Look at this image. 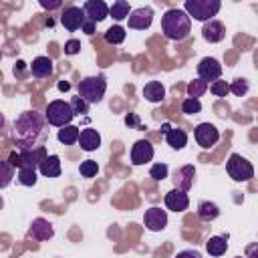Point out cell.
Masks as SVG:
<instances>
[{
  "mask_svg": "<svg viewBox=\"0 0 258 258\" xmlns=\"http://www.w3.org/2000/svg\"><path fill=\"white\" fill-rule=\"evenodd\" d=\"M206 91H208V83L202 79H194L187 83V97L189 99H200Z\"/></svg>",
  "mask_w": 258,
  "mask_h": 258,
  "instance_id": "f1b7e54d",
  "label": "cell"
},
{
  "mask_svg": "<svg viewBox=\"0 0 258 258\" xmlns=\"http://www.w3.org/2000/svg\"><path fill=\"white\" fill-rule=\"evenodd\" d=\"M79 50H81V40L71 38V40L64 42V52L67 54H79Z\"/></svg>",
  "mask_w": 258,
  "mask_h": 258,
  "instance_id": "74e56055",
  "label": "cell"
},
{
  "mask_svg": "<svg viewBox=\"0 0 258 258\" xmlns=\"http://www.w3.org/2000/svg\"><path fill=\"white\" fill-rule=\"evenodd\" d=\"M165 141H167V145L171 149H177L179 151V149H183L187 145V133L183 129H179V127H171L165 133Z\"/></svg>",
  "mask_w": 258,
  "mask_h": 258,
  "instance_id": "603a6c76",
  "label": "cell"
},
{
  "mask_svg": "<svg viewBox=\"0 0 258 258\" xmlns=\"http://www.w3.org/2000/svg\"><path fill=\"white\" fill-rule=\"evenodd\" d=\"M198 75H200V79L202 81H206V83H214V81H220V77H222V64L216 60V58H212V56H206V58H202L200 60V64H198Z\"/></svg>",
  "mask_w": 258,
  "mask_h": 258,
  "instance_id": "30bf717a",
  "label": "cell"
},
{
  "mask_svg": "<svg viewBox=\"0 0 258 258\" xmlns=\"http://www.w3.org/2000/svg\"><path fill=\"white\" fill-rule=\"evenodd\" d=\"M129 12H131V6H129L127 0H117V2H113V4L109 6V14H111L115 20H123V18H127Z\"/></svg>",
  "mask_w": 258,
  "mask_h": 258,
  "instance_id": "4316f807",
  "label": "cell"
},
{
  "mask_svg": "<svg viewBox=\"0 0 258 258\" xmlns=\"http://www.w3.org/2000/svg\"><path fill=\"white\" fill-rule=\"evenodd\" d=\"M153 145L147 141V139H139L133 143L131 147V163L133 165H143V163H149L153 159Z\"/></svg>",
  "mask_w": 258,
  "mask_h": 258,
  "instance_id": "7c38bea8",
  "label": "cell"
},
{
  "mask_svg": "<svg viewBox=\"0 0 258 258\" xmlns=\"http://www.w3.org/2000/svg\"><path fill=\"white\" fill-rule=\"evenodd\" d=\"M125 36H127V32H125V28L119 26V24L109 26V28L105 30V40H107L109 44H121V42L125 40Z\"/></svg>",
  "mask_w": 258,
  "mask_h": 258,
  "instance_id": "83f0119b",
  "label": "cell"
},
{
  "mask_svg": "<svg viewBox=\"0 0 258 258\" xmlns=\"http://www.w3.org/2000/svg\"><path fill=\"white\" fill-rule=\"evenodd\" d=\"M236 258H242V256H236Z\"/></svg>",
  "mask_w": 258,
  "mask_h": 258,
  "instance_id": "f907efd6",
  "label": "cell"
},
{
  "mask_svg": "<svg viewBox=\"0 0 258 258\" xmlns=\"http://www.w3.org/2000/svg\"><path fill=\"white\" fill-rule=\"evenodd\" d=\"M12 139L20 151L40 147L46 139V119L38 111H24L12 123Z\"/></svg>",
  "mask_w": 258,
  "mask_h": 258,
  "instance_id": "6da1fadb",
  "label": "cell"
},
{
  "mask_svg": "<svg viewBox=\"0 0 258 258\" xmlns=\"http://www.w3.org/2000/svg\"><path fill=\"white\" fill-rule=\"evenodd\" d=\"M153 22V10L149 6H141V8H135L129 12L127 16V24L129 28H135V30H147Z\"/></svg>",
  "mask_w": 258,
  "mask_h": 258,
  "instance_id": "9c48e42d",
  "label": "cell"
},
{
  "mask_svg": "<svg viewBox=\"0 0 258 258\" xmlns=\"http://www.w3.org/2000/svg\"><path fill=\"white\" fill-rule=\"evenodd\" d=\"M38 171H40L44 177H58V175H60V157H58V155H46V157L40 161Z\"/></svg>",
  "mask_w": 258,
  "mask_h": 258,
  "instance_id": "44dd1931",
  "label": "cell"
},
{
  "mask_svg": "<svg viewBox=\"0 0 258 258\" xmlns=\"http://www.w3.org/2000/svg\"><path fill=\"white\" fill-rule=\"evenodd\" d=\"M73 117H75V115H73L71 105H69L67 101H60V99L50 101V103H48V107H46V113H44L46 123H50V125H54V127L71 125Z\"/></svg>",
  "mask_w": 258,
  "mask_h": 258,
  "instance_id": "5b68a950",
  "label": "cell"
},
{
  "mask_svg": "<svg viewBox=\"0 0 258 258\" xmlns=\"http://www.w3.org/2000/svg\"><path fill=\"white\" fill-rule=\"evenodd\" d=\"M226 171L234 181H250L254 177V167L252 163L242 157L240 153H232L226 161Z\"/></svg>",
  "mask_w": 258,
  "mask_h": 258,
  "instance_id": "8992f818",
  "label": "cell"
},
{
  "mask_svg": "<svg viewBox=\"0 0 258 258\" xmlns=\"http://www.w3.org/2000/svg\"><path fill=\"white\" fill-rule=\"evenodd\" d=\"M194 177H196V169H194V165H183V167L175 169V173H173L175 189H181V191L187 194V189L194 185Z\"/></svg>",
  "mask_w": 258,
  "mask_h": 258,
  "instance_id": "2e32d148",
  "label": "cell"
},
{
  "mask_svg": "<svg viewBox=\"0 0 258 258\" xmlns=\"http://www.w3.org/2000/svg\"><path fill=\"white\" fill-rule=\"evenodd\" d=\"M175 258H202V254L198 250H181L175 254Z\"/></svg>",
  "mask_w": 258,
  "mask_h": 258,
  "instance_id": "f35d334b",
  "label": "cell"
},
{
  "mask_svg": "<svg viewBox=\"0 0 258 258\" xmlns=\"http://www.w3.org/2000/svg\"><path fill=\"white\" fill-rule=\"evenodd\" d=\"M125 123H127V125H137L139 119H137L135 115H127V117H125Z\"/></svg>",
  "mask_w": 258,
  "mask_h": 258,
  "instance_id": "f6af8a7d",
  "label": "cell"
},
{
  "mask_svg": "<svg viewBox=\"0 0 258 258\" xmlns=\"http://www.w3.org/2000/svg\"><path fill=\"white\" fill-rule=\"evenodd\" d=\"M206 250L210 256H222L228 250V238L226 236H212L206 242Z\"/></svg>",
  "mask_w": 258,
  "mask_h": 258,
  "instance_id": "cb8c5ba5",
  "label": "cell"
},
{
  "mask_svg": "<svg viewBox=\"0 0 258 258\" xmlns=\"http://www.w3.org/2000/svg\"><path fill=\"white\" fill-rule=\"evenodd\" d=\"M77 89H79V97H81L87 105H95V103H101V101H103L105 91H107V81H105L103 75L85 77V79L79 81Z\"/></svg>",
  "mask_w": 258,
  "mask_h": 258,
  "instance_id": "3957f363",
  "label": "cell"
},
{
  "mask_svg": "<svg viewBox=\"0 0 258 258\" xmlns=\"http://www.w3.org/2000/svg\"><path fill=\"white\" fill-rule=\"evenodd\" d=\"M198 216H200V220H204V222H212V220H216V218L220 216V208H218L214 202H200V206H198Z\"/></svg>",
  "mask_w": 258,
  "mask_h": 258,
  "instance_id": "d4e9b609",
  "label": "cell"
},
{
  "mask_svg": "<svg viewBox=\"0 0 258 258\" xmlns=\"http://www.w3.org/2000/svg\"><path fill=\"white\" fill-rule=\"evenodd\" d=\"M143 97L145 101L149 103H161L165 99V87L159 83V81H149L145 87H143Z\"/></svg>",
  "mask_w": 258,
  "mask_h": 258,
  "instance_id": "7402d4cb",
  "label": "cell"
},
{
  "mask_svg": "<svg viewBox=\"0 0 258 258\" xmlns=\"http://www.w3.org/2000/svg\"><path fill=\"white\" fill-rule=\"evenodd\" d=\"M28 236L34 238V240H38V242H44V240H50V238L54 236V228H52V224H50L48 220L36 218V220H32V224H30Z\"/></svg>",
  "mask_w": 258,
  "mask_h": 258,
  "instance_id": "5bb4252c",
  "label": "cell"
},
{
  "mask_svg": "<svg viewBox=\"0 0 258 258\" xmlns=\"http://www.w3.org/2000/svg\"><path fill=\"white\" fill-rule=\"evenodd\" d=\"M161 32L169 40H183L191 32V18L181 8H169L161 16Z\"/></svg>",
  "mask_w": 258,
  "mask_h": 258,
  "instance_id": "7a4b0ae2",
  "label": "cell"
},
{
  "mask_svg": "<svg viewBox=\"0 0 258 258\" xmlns=\"http://www.w3.org/2000/svg\"><path fill=\"white\" fill-rule=\"evenodd\" d=\"M14 179V167L8 161H0V189L8 187Z\"/></svg>",
  "mask_w": 258,
  "mask_h": 258,
  "instance_id": "4dcf8cb0",
  "label": "cell"
},
{
  "mask_svg": "<svg viewBox=\"0 0 258 258\" xmlns=\"http://www.w3.org/2000/svg\"><path fill=\"white\" fill-rule=\"evenodd\" d=\"M2 129H4V115L0 113V131H2Z\"/></svg>",
  "mask_w": 258,
  "mask_h": 258,
  "instance_id": "c3c4849f",
  "label": "cell"
},
{
  "mask_svg": "<svg viewBox=\"0 0 258 258\" xmlns=\"http://www.w3.org/2000/svg\"><path fill=\"white\" fill-rule=\"evenodd\" d=\"M83 22H85V14H83V10H81L79 6H67V8H64V12H62V16H60V24H62L69 32L79 30V28L83 26Z\"/></svg>",
  "mask_w": 258,
  "mask_h": 258,
  "instance_id": "4fadbf2b",
  "label": "cell"
},
{
  "mask_svg": "<svg viewBox=\"0 0 258 258\" xmlns=\"http://www.w3.org/2000/svg\"><path fill=\"white\" fill-rule=\"evenodd\" d=\"M256 250H258V244H250L248 246V258H258Z\"/></svg>",
  "mask_w": 258,
  "mask_h": 258,
  "instance_id": "ee69618b",
  "label": "cell"
},
{
  "mask_svg": "<svg viewBox=\"0 0 258 258\" xmlns=\"http://www.w3.org/2000/svg\"><path fill=\"white\" fill-rule=\"evenodd\" d=\"M81 28H83V32H85V34H93V32H95V24H93V22H89V20H85Z\"/></svg>",
  "mask_w": 258,
  "mask_h": 258,
  "instance_id": "7bdbcfd3",
  "label": "cell"
},
{
  "mask_svg": "<svg viewBox=\"0 0 258 258\" xmlns=\"http://www.w3.org/2000/svg\"><path fill=\"white\" fill-rule=\"evenodd\" d=\"M167 173H169V167H167L165 163H153V165H151V169H149V175H151L155 181L165 179V177H167Z\"/></svg>",
  "mask_w": 258,
  "mask_h": 258,
  "instance_id": "836d02e7",
  "label": "cell"
},
{
  "mask_svg": "<svg viewBox=\"0 0 258 258\" xmlns=\"http://www.w3.org/2000/svg\"><path fill=\"white\" fill-rule=\"evenodd\" d=\"M8 163H10L12 167H22V161H20V153H18V151H12V153L8 155Z\"/></svg>",
  "mask_w": 258,
  "mask_h": 258,
  "instance_id": "ab89813d",
  "label": "cell"
},
{
  "mask_svg": "<svg viewBox=\"0 0 258 258\" xmlns=\"http://www.w3.org/2000/svg\"><path fill=\"white\" fill-rule=\"evenodd\" d=\"M24 69H26V62H24V60H18L16 67H14V75H16V77H22V75H24Z\"/></svg>",
  "mask_w": 258,
  "mask_h": 258,
  "instance_id": "b9f144b4",
  "label": "cell"
},
{
  "mask_svg": "<svg viewBox=\"0 0 258 258\" xmlns=\"http://www.w3.org/2000/svg\"><path fill=\"white\" fill-rule=\"evenodd\" d=\"M56 137H58V141H60L62 145H73V143L79 141V127H75V125H64V127L58 129Z\"/></svg>",
  "mask_w": 258,
  "mask_h": 258,
  "instance_id": "484cf974",
  "label": "cell"
},
{
  "mask_svg": "<svg viewBox=\"0 0 258 258\" xmlns=\"http://www.w3.org/2000/svg\"><path fill=\"white\" fill-rule=\"evenodd\" d=\"M52 71H54V64H52V60L48 56H36L32 60V64H30V73L36 79H46V77L52 75Z\"/></svg>",
  "mask_w": 258,
  "mask_h": 258,
  "instance_id": "ffe728a7",
  "label": "cell"
},
{
  "mask_svg": "<svg viewBox=\"0 0 258 258\" xmlns=\"http://www.w3.org/2000/svg\"><path fill=\"white\" fill-rule=\"evenodd\" d=\"M83 14H85V20L97 24V22H103L107 16H109V6L103 2V0H87L83 4Z\"/></svg>",
  "mask_w": 258,
  "mask_h": 258,
  "instance_id": "ba28073f",
  "label": "cell"
},
{
  "mask_svg": "<svg viewBox=\"0 0 258 258\" xmlns=\"http://www.w3.org/2000/svg\"><path fill=\"white\" fill-rule=\"evenodd\" d=\"M77 143H79L81 149H85V151H95V149H99V145H101V135H99L97 129L85 127V129L79 131V141H77Z\"/></svg>",
  "mask_w": 258,
  "mask_h": 258,
  "instance_id": "e0dca14e",
  "label": "cell"
},
{
  "mask_svg": "<svg viewBox=\"0 0 258 258\" xmlns=\"http://www.w3.org/2000/svg\"><path fill=\"white\" fill-rule=\"evenodd\" d=\"M71 105V109H73V115H85V113H89V105L81 99V97H73V101L69 103Z\"/></svg>",
  "mask_w": 258,
  "mask_h": 258,
  "instance_id": "8d00e7d4",
  "label": "cell"
},
{
  "mask_svg": "<svg viewBox=\"0 0 258 258\" xmlns=\"http://www.w3.org/2000/svg\"><path fill=\"white\" fill-rule=\"evenodd\" d=\"M2 206H4V200H2V196H0V210H2Z\"/></svg>",
  "mask_w": 258,
  "mask_h": 258,
  "instance_id": "681fc988",
  "label": "cell"
},
{
  "mask_svg": "<svg viewBox=\"0 0 258 258\" xmlns=\"http://www.w3.org/2000/svg\"><path fill=\"white\" fill-rule=\"evenodd\" d=\"M208 87H210V93H212L214 97H226V95L230 93V87H228L226 81H214V83L208 85Z\"/></svg>",
  "mask_w": 258,
  "mask_h": 258,
  "instance_id": "e575fe53",
  "label": "cell"
},
{
  "mask_svg": "<svg viewBox=\"0 0 258 258\" xmlns=\"http://www.w3.org/2000/svg\"><path fill=\"white\" fill-rule=\"evenodd\" d=\"M222 8L220 0H185L183 2V12L200 22H208L212 20V16H216Z\"/></svg>",
  "mask_w": 258,
  "mask_h": 258,
  "instance_id": "277c9868",
  "label": "cell"
},
{
  "mask_svg": "<svg viewBox=\"0 0 258 258\" xmlns=\"http://www.w3.org/2000/svg\"><path fill=\"white\" fill-rule=\"evenodd\" d=\"M194 135H196V141H198V145H200L202 149H210V147L216 145L218 139H220V131H218V127L212 125V123H200V125L194 129Z\"/></svg>",
  "mask_w": 258,
  "mask_h": 258,
  "instance_id": "52a82bcc",
  "label": "cell"
},
{
  "mask_svg": "<svg viewBox=\"0 0 258 258\" xmlns=\"http://www.w3.org/2000/svg\"><path fill=\"white\" fill-rule=\"evenodd\" d=\"M79 171H81V175H83V177H95V175H97V171H99V165H97V161H95V159H85V161H81Z\"/></svg>",
  "mask_w": 258,
  "mask_h": 258,
  "instance_id": "1f68e13d",
  "label": "cell"
},
{
  "mask_svg": "<svg viewBox=\"0 0 258 258\" xmlns=\"http://www.w3.org/2000/svg\"><path fill=\"white\" fill-rule=\"evenodd\" d=\"M20 153V161H22V165L24 167H38L40 165V161L46 157V149H44V145H40V147H34V149H24V151H18Z\"/></svg>",
  "mask_w": 258,
  "mask_h": 258,
  "instance_id": "d6986e66",
  "label": "cell"
},
{
  "mask_svg": "<svg viewBox=\"0 0 258 258\" xmlns=\"http://www.w3.org/2000/svg\"><path fill=\"white\" fill-rule=\"evenodd\" d=\"M58 89H60V91H69V89H71V85H69L67 81H60V83H58Z\"/></svg>",
  "mask_w": 258,
  "mask_h": 258,
  "instance_id": "bcb514c9",
  "label": "cell"
},
{
  "mask_svg": "<svg viewBox=\"0 0 258 258\" xmlns=\"http://www.w3.org/2000/svg\"><path fill=\"white\" fill-rule=\"evenodd\" d=\"M228 87H230V91H232L234 95H238V97L246 95V93H248V89H250V85H248V81H246V79H234V81H232V85H228Z\"/></svg>",
  "mask_w": 258,
  "mask_h": 258,
  "instance_id": "d590c367",
  "label": "cell"
},
{
  "mask_svg": "<svg viewBox=\"0 0 258 258\" xmlns=\"http://www.w3.org/2000/svg\"><path fill=\"white\" fill-rule=\"evenodd\" d=\"M187 206H189V198H187L185 191L173 187V189H169L165 194V208L167 210H171V212H185Z\"/></svg>",
  "mask_w": 258,
  "mask_h": 258,
  "instance_id": "9a60e30c",
  "label": "cell"
},
{
  "mask_svg": "<svg viewBox=\"0 0 258 258\" xmlns=\"http://www.w3.org/2000/svg\"><path fill=\"white\" fill-rule=\"evenodd\" d=\"M181 111L185 113V115H196V113H200L202 111V103H200V99H183V103H181Z\"/></svg>",
  "mask_w": 258,
  "mask_h": 258,
  "instance_id": "d6a6232c",
  "label": "cell"
},
{
  "mask_svg": "<svg viewBox=\"0 0 258 258\" xmlns=\"http://www.w3.org/2000/svg\"><path fill=\"white\" fill-rule=\"evenodd\" d=\"M143 224L147 230L151 232H161L165 226H167V212L153 206L149 210H145V216H143Z\"/></svg>",
  "mask_w": 258,
  "mask_h": 258,
  "instance_id": "8fae6325",
  "label": "cell"
},
{
  "mask_svg": "<svg viewBox=\"0 0 258 258\" xmlns=\"http://www.w3.org/2000/svg\"><path fill=\"white\" fill-rule=\"evenodd\" d=\"M40 6H42V8H48V10H54V8H60V6H62V2H60V0H54V2L40 0Z\"/></svg>",
  "mask_w": 258,
  "mask_h": 258,
  "instance_id": "60d3db41",
  "label": "cell"
},
{
  "mask_svg": "<svg viewBox=\"0 0 258 258\" xmlns=\"http://www.w3.org/2000/svg\"><path fill=\"white\" fill-rule=\"evenodd\" d=\"M202 36H204V40H208V42H220V40H224V36H226V28H224V24L220 22V20H208V22H204V28H202Z\"/></svg>",
  "mask_w": 258,
  "mask_h": 258,
  "instance_id": "ac0fdd59",
  "label": "cell"
},
{
  "mask_svg": "<svg viewBox=\"0 0 258 258\" xmlns=\"http://www.w3.org/2000/svg\"><path fill=\"white\" fill-rule=\"evenodd\" d=\"M169 129H171V125H169V123H163V125H161V131H163V133H167Z\"/></svg>",
  "mask_w": 258,
  "mask_h": 258,
  "instance_id": "7dc6e473",
  "label": "cell"
},
{
  "mask_svg": "<svg viewBox=\"0 0 258 258\" xmlns=\"http://www.w3.org/2000/svg\"><path fill=\"white\" fill-rule=\"evenodd\" d=\"M36 179H38V177H36V169H34V167H24V165L18 167V181H20L22 185H28V187H30V185L36 183Z\"/></svg>",
  "mask_w": 258,
  "mask_h": 258,
  "instance_id": "f546056e",
  "label": "cell"
}]
</instances>
